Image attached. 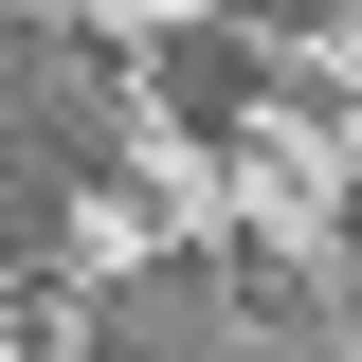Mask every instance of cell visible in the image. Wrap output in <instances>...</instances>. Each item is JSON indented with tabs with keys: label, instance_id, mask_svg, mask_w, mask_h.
Masks as SVG:
<instances>
[{
	"label": "cell",
	"instance_id": "1",
	"mask_svg": "<svg viewBox=\"0 0 362 362\" xmlns=\"http://www.w3.org/2000/svg\"><path fill=\"white\" fill-rule=\"evenodd\" d=\"M90 344H127V362H181V344H235V254H163V272H127V290L90 308Z\"/></svg>",
	"mask_w": 362,
	"mask_h": 362
},
{
	"label": "cell",
	"instance_id": "4",
	"mask_svg": "<svg viewBox=\"0 0 362 362\" xmlns=\"http://www.w3.org/2000/svg\"><path fill=\"white\" fill-rule=\"evenodd\" d=\"M54 54H73V37H54V18H18V0H0V109H18V90H37Z\"/></svg>",
	"mask_w": 362,
	"mask_h": 362
},
{
	"label": "cell",
	"instance_id": "3",
	"mask_svg": "<svg viewBox=\"0 0 362 362\" xmlns=\"http://www.w3.org/2000/svg\"><path fill=\"white\" fill-rule=\"evenodd\" d=\"M54 254H73V181L0 163V272H54Z\"/></svg>",
	"mask_w": 362,
	"mask_h": 362
},
{
	"label": "cell",
	"instance_id": "2",
	"mask_svg": "<svg viewBox=\"0 0 362 362\" xmlns=\"http://www.w3.org/2000/svg\"><path fill=\"white\" fill-rule=\"evenodd\" d=\"M254 37H163V127H199V145H235V127H254Z\"/></svg>",
	"mask_w": 362,
	"mask_h": 362
}]
</instances>
